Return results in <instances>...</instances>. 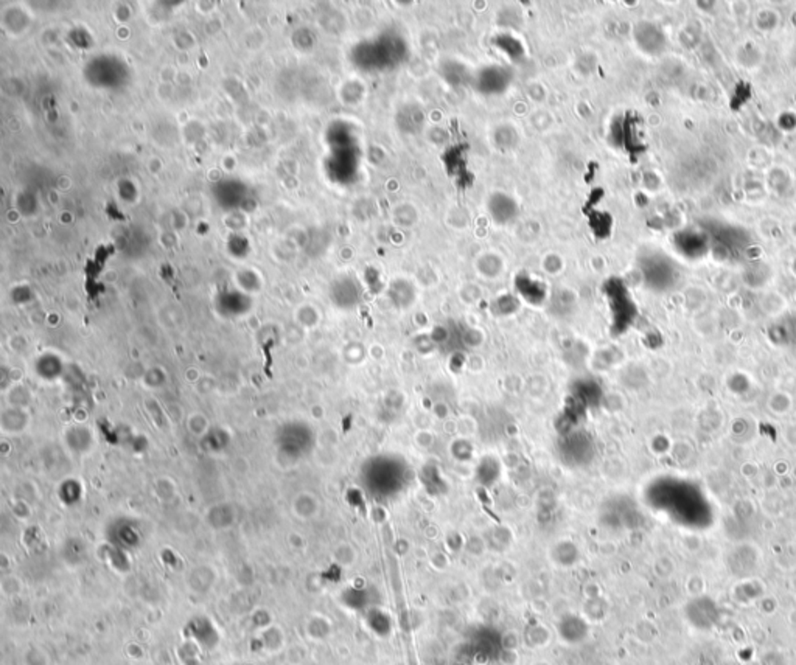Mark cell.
I'll use <instances>...</instances> for the list:
<instances>
[{
  "mask_svg": "<svg viewBox=\"0 0 796 665\" xmlns=\"http://www.w3.org/2000/svg\"><path fill=\"white\" fill-rule=\"evenodd\" d=\"M423 122H425V118H423V113L415 109V106L413 107H404L401 116L398 117V123H400L401 128L404 131H409V132H417L420 128Z\"/></svg>",
  "mask_w": 796,
  "mask_h": 665,
  "instance_id": "cell-4",
  "label": "cell"
},
{
  "mask_svg": "<svg viewBox=\"0 0 796 665\" xmlns=\"http://www.w3.org/2000/svg\"><path fill=\"white\" fill-rule=\"evenodd\" d=\"M490 213L498 223H509L516 215V204L505 194H495L490 199Z\"/></svg>",
  "mask_w": 796,
  "mask_h": 665,
  "instance_id": "cell-2",
  "label": "cell"
},
{
  "mask_svg": "<svg viewBox=\"0 0 796 665\" xmlns=\"http://www.w3.org/2000/svg\"><path fill=\"white\" fill-rule=\"evenodd\" d=\"M369 66L389 69L394 67L406 55V44L394 36H386L381 41L369 44Z\"/></svg>",
  "mask_w": 796,
  "mask_h": 665,
  "instance_id": "cell-1",
  "label": "cell"
},
{
  "mask_svg": "<svg viewBox=\"0 0 796 665\" xmlns=\"http://www.w3.org/2000/svg\"><path fill=\"white\" fill-rule=\"evenodd\" d=\"M792 406V398L786 392H776L768 398V408L773 414H787Z\"/></svg>",
  "mask_w": 796,
  "mask_h": 665,
  "instance_id": "cell-5",
  "label": "cell"
},
{
  "mask_svg": "<svg viewBox=\"0 0 796 665\" xmlns=\"http://www.w3.org/2000/svg\"><path fill=\"white\" fill-rule=\"evenodd\" d=\"M479 84H481L482 91H485V92H494V93L501 92V91H504L505 86L509 84L507 72H505V69H503V67L485 69V72L482 73Z\"/></svg>",
  "mask_w": 796,
  "mask_h": 665,
  "instance_id": "cell-3",
  "label": "cell"
}]
</instances>
